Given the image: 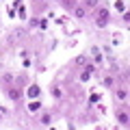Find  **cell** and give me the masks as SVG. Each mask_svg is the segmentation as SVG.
Instances as JSON below:
<instances>
[{
    "mask_svg": "<svg viewBox=\"0 0 130 130\" xmlns=\"http://www.w3.org/2000/svg\"><path fill=\"white\" fill-rule=\"evenodd\" d=\"M74 13H76V18H80V20H85V18H87L85 9H80V7H74Z\"/></svg>",
    "mask_w": 130,
    "mask_h": 130,
    "instance_id": "1",
    "label": "cell"
},
{
    "mask_svg": "<svg viewBox=\"0 0 130 130\" xmlns=\"http://www.w3.org/2000/svg\"><path fill=\"white\" fill-rule=\"evenodd\" d=\"M117 119H119V121H121L124 126L128 124V115H126V113H119V115H117Z\"/></svg>",
    "mask_w": 130,
    "mask_h": 130,
    "instance_id": "2",
    "label": "cell"
},
{
    "mask_svg": "<svg viewBox=\"0 0 130 130\" xmlns=\"http://www.w3.org/2000/svg\"><path fill=\"white\" fill-rule=\"evenodd\" d=\"M9 98H11V100H18V98H20V91H15V89H11V91H9Z\"/></svg>",
    "mask_w": 130,
    "mask_h": 130,
    "instance_id": "3",
    "label": "cell"
},
{
    "mask_svg": "<svg viewBox=\"0 0 130 130\" xmlns=\"http://www.w3.org/2000/svg\"><path fill=\"white\" fill-rule=\"evenodd\" d=\"M28 108H30V111H37V108H39V102H30V104H28Z\"/></svg>",
    "mask_w": 130,
    "mask_h": 130,
    "instance_id": "4",
    "label": "cell"
},
{
    "mask_svg": "<svg viewBox=\"0 0 130 130\" xmlns=\"http://www.w3.org/2000/svg\"><path fill=\"white\" fill-rule=\"evenodd\" d=\"M85 5H87V7H95L98 0H85Z\"/></svg>",
    "mask_w": 130,
    "mask_h": 130,
    "instance_id": "5",
    "label": "cell"
},
{
    "mask_svg": "<svg viewBox=\"0 0 130 130\" xmlns=\"http://www.w3.org/2000/svg\"><path fill=\"white\" fill-rule=\"evenodd\" d=\"M28 93H30V95H37V93H39V87H30V91H28Z\"/></svg>",
    "mask_w": 130,
    "mask_h": 130,
    "instance_id": "6",
    "label": "cell"
}]
</instances>
